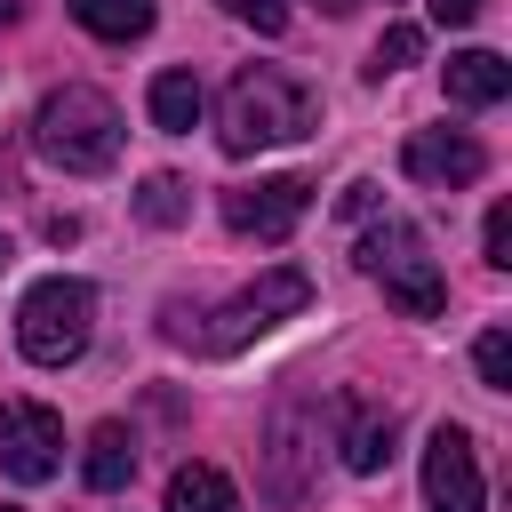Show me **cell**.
Instances as JSON below:
<instances>
[{
    "mask_svg": "<svg viewBox=\"0 0 512 512\" xmlns=\"http://www.w3.org/2000/svg\"><path fill=\"white\" fill-rule=\"evenodd\" d=\"M128 472H136L128 424H96V432H88V456H80V480H88L96 496H112V488H128Z\"/></svg>",
    "mask_w": 512,
    "mask_h": 512,
    "instance_id": "obj_12",
    "label": "cell"
},
{
    "mask_svg": "<svg viewBox=\"0 0 512 512\" xmlns=\"http://www.w3.org/2000/svg\"><path fill=\"white\" fill-rule=\"evenodd\" d=\"M72 16L96 40H144L152 32V0H72Z\"/></svg>",
    "mask_w": 512,
    "mask_h": 512,
    "instance_id": "obj_15",
    "label": "cell"
},
{
    "mask_svg": "<svg viewBox=\"0 0 512 512\" xmlns=\"http://www.w3.org/2000/svg\"><path fill=\"white\" fill-rule=\"evenodd\" d=\"M0 264H8V240H0Z\"/></svg>",
    "mask_w": 512,
    "mask_h": 512,
    "instance_id": "obj_25",
    "label": "cell"
},
{
    "mask_svg": "<svg viewBox=\"0 0 512 512\" xmlns=\"http://www.w3.org/2000/svg\"><path fill=\"white\" fill-rule=\"evenodd\" d=\"M424 56V32L416 24H384V40H376V56H368V80H384V72H400V64H416Z\"/></svg>",
    "mask_w": 512,
    "mask_h": 512,
    "instance_id": "obj_17",
    "label": "cell"
},
{
    "mask_svg": "<svg viewBox=\"0 0 512 512\" xmlns=\"http://www.w3.org/2000/svg\"><path fill=\"white\" fill-rule=\"evenodd\" d=\"M504 96H512V64H504L496 48H464V56H448V104L480 112V104H504Z\"/></svg>",
    "mask_w": 512,
    "mask_h": 512,
    "instance_id": "obj_11",
    "label": "cell"
},
{
    "mask_svg": "<svg viewBox=\"0 0 512 512\" xmlns=\"http://www.w3.org/2000/svg\"><path fill=\"white\" fill-rule=\"evenodd\" d=\"M224 16H240L256 32H288V0H224Z\"/></svg>",
    "mask_w": 512,
    "mask_h": 512,
    "instance_id": "obj_19",
    "label": "cell"
},
{
    "mask_svg": "<svg viewBox=\"0 0 512 512\" xmlns=\"http://www.w3.org/2000/svg\"><path fill=\"white\" fill-rule=\"evenodd\" d=\"M32 144H40V160L64 168V176H104V168L120 160V104H112L104 88H88V80H64V88L40 96Z\"/></svg>",
    "mask_w": 512,
    "mask_h": 512,
    "instance_id": "obj_2",
    "label": "cell"
},
{
    "mask_svg": "<svg viewBox=\"0 0 512 512\" xmlns=\"http://www.w3.org/2000/svg\"><path fill=\"white\" fill-rule=\"evenodd\" d=\"M400 168H408L416 184H440V192H456V184H472V176L488 168V152H480L464 128H416V136L400 144Z\"/></svg>",
    "mask_w": 512,
    "mask_h": 512,
    "instance_id": "obj_9",
    "label": "cell"
},
{
    "mask_svg": "<svg viewBox=\"0 0 512 512\" xmlns=\"http://www.w3.org/2000/svg\"><path fill=\"white\" fill-rule=\"evenodd\" d=\"M312 8H320V16H352V0H312Z\"/></svg>",
    "mask_w": 512,
    "mask_h": 512,
    "instance_id": "obj_23",
    "label": "cell"
},
{
    "mask_svg": "<svg viewBox=\"0 0 512 512\" xmlns=\"http://www.w3.org/2000/svg\"><path fill=\"white\" fill-rule=\"evenodd\" d=\"M312 128H320V96H312L296 72H280V64H248V72H232V88H224V120H216V144H224L232 160L272 152V144H296V136H312Z\"/></svg>",
    "mask_w": 512,
    "mask_h": 512,
    "instance_id": "obj_1",
    "label": "cell"
},
{
    "mask_svg": "<svg viewBox=\"0 0 512 512\" xmlns=\"http://www.w3.org/2000/svg\"><path fill=\"white\" fill-rule=\"evenodd\" d=\"M136 216H144V224H160V232H168V224H184V216H192V184H184V176H168V168H160V176H144Z\"/></svg>",
    "mask_w": 512,
    "mask_h": 512,
    "instance_id": "obj_16",
    "label": "cell"
},
{
    "mask_svg": "<svg viewBox=\"0 0 512 512\" xmlns=\"http://www.w3.org/2000/svg\"><path fill=\"white\" fill-rule=\"evenodd\" d=\"M8 16H16V0H0V24H8Z\"/></svg>",
    "mask_w": 512,
    "mask_h": 512,
    "instance_id": "obj_24",
    "label": "cell"
},
{
    "mask_svg": "<svg viewBox=\"0 0 512 512\" xmlns=\"http://www.w3.org/2000/svg\"><path fill=\"white\" fill-rule=\"evenodd\" d=\"M304 304H312V280H304L296 264H272L256 288H240V296L216 312V328H208L200 344H208V352H240L248 336H264L272 320H288V312H304Z\"/></svg>",
    "mask_w": 512,
    "mask_h": 512,
    "instance_id": "obj_5",
    "label": "cell"
},
{
    "mask_svg": "<svg viewBox=\"0 0 512 512\" xmlns=\"http://www.w3.org/2000/svg\"><path fill=\"white\" fill-rule=\"evenodd\" d=\"M0 472L24 480V488H40V480L64 472V424H56V408L0 400Z\"/></svg>",
    "mask_w": 512,
    "mask_h": 512,
    "instance_id": "obj_6",
    "label": "cell"
},
{
    "mask_svg": "<svg viewBox=\"0 0 512 512\" xmlns=\"http://www.w3.org/2000/svg\"><path fill=\"white\" fill-rule=\"evenodd\" d=\"M392 440H400V416H392V408H376V400H360V392L336 400V456H344V472H360V480L384 472V464L400 456Z\"/></svg>",
    "mask_w": 512,
    "mask_h": 512,
    "instance_id": "obj_10",
    "label": "cell"
},
{
    "mask_svg": "<svg viewBox=\"0 0 512 512\" xmlns=\"http://www.w3.org/2000/svg\"><path fill=\"white\" fill-rule=\"evenodd\" d=\"M304 208H312V184H304V176H264V184L224 192V224H232L240 240H288V232L304 224Z\"/></svg>",
    "mask_w": 512,
    "mask_h": 512,
    "instance_id": "obj_8",
    "label": "cell"
},
{
    "mask_svg": "<svg viewBox=\"0 0 512 512\" xmlns=\"http://www.w3.org/2000/svg\"><path fill=\"white\" fill-rule=\"evenodd\" d=\"M344 216H376V184H368V176L344 184Z\"/></svg>",
    "mask_w": 512,
    "mask_h": 512,
    "instance_id": "obj_22",
    "label": "cell"
},
{
    "mask_svg": "<svg viewBox=\"0 0 512 512\" xmlns=\"http://www.w3.org/2000/svg\"><path fill=\"white\" fill-rule=\"evenodd\" d=\"M424 8H432V24H448V32H464V24H472V16L488 8V0H424Z\"/></svg>",
    "mask_w": 512,
    "mask_h": 512,
    "instance_id": "obj_21",
    "label": "cell"
},
{
    "mask_svg": "<svg viewBox=\"0 0 512 512\" xmlns=\"http://www.w3.org/2000/svg\"><path fill=\"white\" fill-rule=\"evenodd\" d=\"M424 504L432 512H488V480H480V448L464 424H440L424 440Z\"/></svg>",
    "mask_w": 512,
    "mask_h": 512,
    "instance_id": "obj_7",
    "label": "cell"
},
{
    "mask_svg": "<svg viewBox=\"0 0 512 512\" xmlns=\"http://www.w3.org/2000/svg\"><path fill=\"white\" fill-rule=\"evenodd\" d=\"M0 512H16V504H0Z\"/></svg>",
    "mask_w": 512,
    "mask_h": 512,
    "instance_id": "obj_26",
    "label": "cell"
},
{
    "mask_svg": "<svg viewBox=\"0 0 512 512\" xmlns=\"http://www.w3.org/2000/svg\"><path fill=\"white\" fill-rule=\"evenodd\" d=\"M360 272H368L408 320H440V312H448V280H440V264H432V248H424L416 224H376V232L360 240Z\"/></svg>",
    "mask_w": 512,
    "mask_h": 512,
    "instance_id": "obj_4",
    "label": "cell"
},
{
    "mask_svg": "<svg viewBox=\"0 0 512 512\" xmlns=\"http://www.w3.org/2000/svg\"><path fill=\"white\" fill-rule=\"evenodd\" d=\"M152 128H168V136H192V128H200V80H192L184 64L152 80Z\"/></svg>",
    "mask_w": 512,
    "mask_h": 512,
    "instance_id": "obj_14",
    "label": "cell"
},
{
    "mask_svg": "<svg viewBox=\"0 0 512 512\" xmlns=\"http://www.w3.org/2000/svg\"><path fill=\"white\" fill-rule=\"evenodd\" d=\"M168 512H240V496H232V480H224L216 464H176Z\"/></svg>",
    "mask_w": 512,
    "mask_h": 512,
    "instance_id": "obj_13",
    "label": "cell"
},
{
    "mask_svg": "<svg viewBox=\"0 0 512 512\" xmlns=\"http://www.w3.org/2000/svg\"><path fill=\"white\" fill-rule=\"evenodd\" d=\"M88 328H96V288L72 280V272H48L32 280V296L16 304V344L32 368H64L88 352Z\"/></svg>",
    "mask_w": 512,
    "mask_h": 512,
    "instance_id": "obj_3",
    "label": "cell"
},
{
    "mask_svg": "<svg viewBox=\"0 0 512 512\" xmlns=\"http://www.w3.org/2000/svg\"><path fill=\"white\" fill-rule=\"evenodd\" d=\"M480 240H488V264H512V208H504V200L488 208V232H480Z\"/></svg>",
    "mask_w": 512,
    "mask_h": 512,
    "instance_id": "obj_20",
    "label": "cell"
},
{
    "mask_svg": "<svg viewBox=\"0 0 512 512\" xmlns=\"http://www.w3.org/2000/svg\"><path fill=\"white\" fill-rule=\"evenodd\" d=\"M472 368H480V384H488V392H512V336H504V328H488V336L472 344Z\"/></svg>",
    "mask_w": 512,
    "mask_h": 512,
    "instance_id": "obj_18",
    "label": "cell"
}]
</instances>
